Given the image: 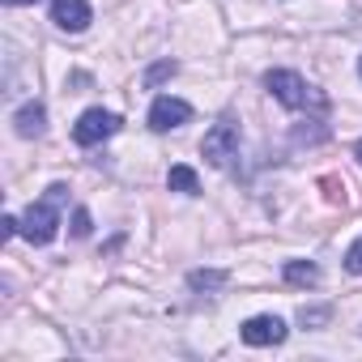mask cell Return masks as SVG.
Listing matches in <instances>:
<instances>
[{
    "label": "cell",
    "instance_id": "6da1fadb",
    "mask_svg": "<svg viewBox=\"0 0 362 362\" xmlns=\"http://www.w3.org/2000/svg\"><path fill=\"white\" fill-rule=\"evenodd\" d=\"M64 197H69V188H64V184H52V188L43 192V201H35V205L26 209V218H22V239H26V243H35V247H47V243L56 239V230H60V205H64Z\"/></svg>",
    "mask_w": 362,
    "mask_h": 362
},
{
    "label": "cell",
    "instance_id": "7a4b0ae2",
    "mask_svg": "<svg viewBox=\"0 0 362 362\" xmlns=\"http://www.w3.org/2000/svg\"><path fill=\"white\" fill-rule=\"evenodd\" d=\"M264 86H269V94H273L281 107H290V111H328V98H324L311 81H303L298 73H290V69L264 73Z\"/></svg>",
    "mask_w": 362,
    "mask_h": 362
},
{
    "label": "cell",
    "instance_id": "3957f363",
    "mask_svg": "<svg viewBox=\"0 0 362 362\" xmlns=\"http://www.w3.org/2000/svg\"><path fill=\"white\" fill-rule=\"evenodd\" d=\"M201 153H205V162H209V166H230V158L239 153V124H235L230 115H226V119H218V124L205 132Z\"/></svg>",
    "mask_w": 362,
    "mask_h": 362
},
{
    "label": "cell",
    "instance_id": "277c9868",
    "mask_svg": "<svg viewBox=\"0 0 362 362\" xmlns=\"http://www.w3.org/2000/svg\"><path fill=\"white\" fill-rule=\"evenodd\" d=\"M119 132V115L115 111H103V107H90V111H81V119L73 124V141L77 145H98V141H107V136H115Z\"/></svg>",
    "mask_w": 362,
    "mask_h": 362
},
{
    "label": "cell",
    "instance_id": "5b68a950",
    "mask_svg": "<svg viewBox=\"0 0 362 362\" xmlns=\"http://www.w3.org/2000/svg\"><path fill=\"white\" fill-rule=\"evenodd\" d=\"M188 119H192V107H188L184 98L162 94V98H153V107H149V128H153V132H170V128L188 124Z\"/></svg>",
    "mask_w": 362,
    "mask_h": 362
},
{
    "label": "cell",
    "instance_id": "8992f818",
    "mask_svg": "<svg viewBox=\"0 0 362 362\" xmlns=\"http://www.w3.org/2000/svg\"><path fill=\"white\" fill-rule=\"evenodd\" d=\"M239 337H243L247 345H256V349H264V345H281V341H286V324H281L277 315H252V320L239 328Z\"/></svg>",
    "mask_w": 362,
    "mask_h": 362
},
{
    "label": "cell",
    "instance_id": "52a82bcc",
    "mask_svg": "<svg viewBox=\"0 0 362 362\" xmlns=\"http://www.w3.org/2000/svg\"><path fill=\"white\" fill-rule=\"evenodd\" d=\"M52 22L60 30H69V35H81L94 22V13H90L86 0H52Z\"/></svg>",
    "mask_w": 362,
    "mask_h": 362
},
{
    "label": "cell",
    "instance_id": "ba28073f",
    "mask_svg": "<svg viewBox=\"0 0 362 362\" xmlns=\"http://www.w3.org/2000/svg\"><path fill=\"white\" fill-rule=\"evenodd\" d=\"M13 128H18V136H43V128H47V111H43V103H26L18 115H13Z\"/></svg>",
    "mask_w": 362,
    "mask_h": 362
},
{
    "label": "cell",
    "instance_id": "9c48e42d",
    "mask_svg": "<svg viewBox=\"0 0 362 362\" xmlns=\"http://www.w3.org/2000/svg\"><path fill=\"white\" fill-rule=\"evenodd\" d=\"M166 188L170 192H184V197H197L201 192V179H197L192 166H170L166 170Z\"/></svg>",
    "mask_w": 362,
    "mask_h": 362
},
{
    "label": "cell",
    "instance_id": "30bf717a",
    "mask_svg": "<svg viewBox=\"0 0 362 362\" xmlns=\"http://www.w3.org/2000/svg\"><path fill=\"white\" fill-rule=\"evenodd\" d=\"M286 281H290V286H315V281H320V269H315L311 260H290V264H286Z\"/></svg>",
    "mask_w": 362,
    "mask_h": 362
},
{
    "label": "cell",
    "instance_id": "8fae6325",
    "mask_svg": "<svg viewBox=\"0 0 362 362\" xmlns=\"http://www.w3.org/2000/svg\"><path fill=\"white\" fill-rule=\"evenodd\" d=\"M188 286L192 290H222L226 286V273L222 269H192L188 273Z\"/></svg>",
    "mask_w": 362,
    "mask_h": 362
},
{
    "label": "cell",
    "instance_id": "7c38bea8",
    "mask_svg": "<svg viewBox=\"0 0 362 362\" xmlns=\"http://www.w3.org/2000/svg\"><path fill=\"white\" fill-rule=\"evenodd\" d=\"M320 188H324L328 205H345V184H341L337 175H324V179H320Z\"/></svg>",
    "mask_w": 362,
    "mask_h": 362
},
{
    "label": "cell",
    "instance_id": "4fadbf2b",
    "mask_svg": "<svg viewBox=\"0 0 362 362\" xmlns=\"http://www.w3.org/2000/svg\"><path fill=\"white\" fill-rule=\"evenodd\" d=\"M175 69H179L175 60H162V64H153V69L145 73V86H149V90H153V86H162L166 77H175Z\"/></svg>",
    "mask_w": 362,
    "mask_h": 362
},
{
    "label": "cell",
    "instance_id": "5bb4252c",
    "mask_svg": "<svg viewBox=\"0 0 362 362\" xmlns=\"http://www.w3.org/2000/svg\"><path fill=\"white\" fill-rule=\"evenodd\" d=\"M345 269L362 277V239H354V243H349V252H345Z\"/></svg>",
    "mask_w": 362,
    "mask_h": 362
},
{
    "label": "cell",
    "instance_id": "9a60e30c",
    "mask_svg": "<svg viewBox=\"0 0 362 362\" xmlns=\"http://www.w3.org/2000/svg\"><path fill=\"white\" fill-rule=\"evenodd\" d=\"M90 226H94V222H90V209H77V214H73V239H86Z\"/></svg>",
    "mask_w": 362,
    "mask_h": 362
},
{
    "label": "cell",
    "instance_id": "2e32d148",
    "mask_svg": "<svg viewBox=\"0 0 362 362\" xmlns=\"http://www.w3.org/2000/svg\"><path fill=\"white\" fill-rule=\"evenodd\" d=\"M0 230H5V239H13V235H22V222H18V218L9 214L5 222H0Z\"/></svg>",
    "mask_w": 362,
    "mask_h": 362
},
{
    "label": "cell",
    "instance_id": "e0dca14e",
    "mask_svg": "<svg viewBox=\"0 0 362 362\" xmlns=\"http://www.w3.org/2000/svg\"><path fill=\"white\" fill-rule=\"evenodd\" d=\"M298 320H303V324H324V320H328V311H324V307H320V311H307V307H303V315H298Z\"/></svg>",
    "mask_w": 362,
    "mask_h": 362
},
{
    "label": "cell",
    "instance_id": "ac0fdd59",
    "mask_svg": "<svg viewBox=\"0 0 362 362\" xmlns=\"http://www.w3.org/2000/svg\"><path fill=\"white\" fill-rule=\"evenodd\" d=\"M5 5H35V0H5Z\"/></svg>",
    "mask_w": 362,
    "mask_h": 362
},
{
    "label": "cell",
    "instance_id": "d6986e66",
    "mask_svg": "<svg viewBox=\"0 0 362 362\" xmlns=\"http://www.w3.org/2000/svg\"><path fill=\"white\" fill-rule=\"evenodd\" d=\"M354 158H358V162H362V141H358V149H354Z\"/></svg>",
    "mask_w": 362,
    "mask_h": 362
},
{
    "label": "cell",
    "instance_id": "ffe728a7",
    "mask_svg": "<svg viewBox=\"0 0 362 362\" xmlns=\"http://www.w3.org/2000/svg\"><path fill=\"white\" fill-rule=\"evenodd\" d=\"M358 73H362V60H358Z\"/></svg>",
    "mask_w": 362,
    "mask_h": 362
}]
</instances>
